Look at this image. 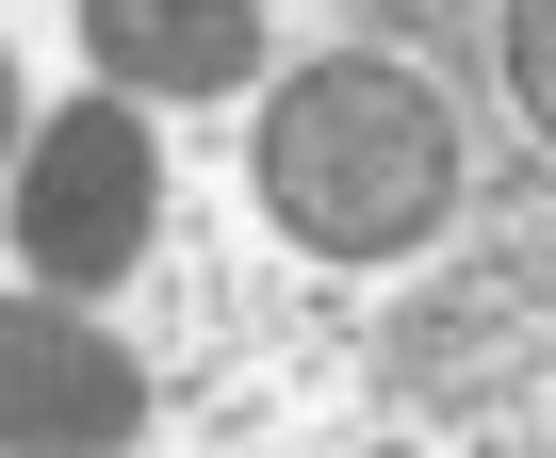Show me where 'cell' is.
Wrapping results in <instances>:
<instances>
[{
    "label": "cell",
    "mask_w": 556,
    "mask_h": 458,
    "mask_svg": "<svg viewBox=\"0 0 556 458\" xmlns=\"http://www.w3.org/2000/svg\"><path fill=\"white\" fill-rule=\"evenodd\" d=\"M262 213L295 229L312 263H409L426 229L458 213V115L426 66L393 50H328L262 99V148H245Z\"/></svg>",
    "instance_id": "obj_1"
},
{
    "label": "cell",
    "mask_w": 556,
    "mask_h": 458,
    "mask_svg": "<svg viewBox=\"0 0 556 458\" xmlns=\"http://www.w3.org/2000/svg\"><path fill=\"white\" fill-rule=\"evenodd\" d=\"M148 229H164V131L115 82L34 115V148H17V263L50 295H115V279H148Z\"/></svg>",
    "instance_id": "obj_2"
},
{
    "label": "cell",
    "mask_w": 556,
    "mask_h": 458,
    "mask_svg": "<svg viewBox=\"0 0 556 458\" xmlns=\"http://www.w3.org/2000/svg\"><path fill=\"white\" fill-rule=\"evenodd\" d=\"M0 442H148V360L99 344L83 311L0 295Z\"/></svg>",
    "instance_id": "obj_3"
},
{
    "label": "cell",
    "mask_w": 556,
    "mask_h": 458,
    "mask_svg": "<svg viewBox=\"0 0 556 458\" xmlns=\"http://www.w3.org/2000/svg\"><path fill=\"white\" fill-rule=\"evenodd\" d=\"M83 50L115 99H229L262 82V0H83Z\"/></svg>",
    "instance_id": "obj_4"
},
{
    "label": "cell",
    "mask_w": 556,
    "mask_h": 458,
    "mask_svg": "<svg viewBox=\"0 0 556 458\" xmlns=\"http://www.w3.org/2000/svg\"><path fill=\"white\" fill-rule=\"evenodd\" d=\"M507 99L556 131V0H507Z\"/></svg>",
    "instance_id": "obj_5"
},
{
    "label": "cell",
    "mask_w": 556,
    "mask_h": 458,
    "mask_svg": "<svg viewBox=\"0 0 556 458\" xmlns=\"http://www.w3.org/2000/svg\"><path fill=\"white\" fill-rule=\"evenodd\" d=\"M17 131H34V115H17V50H0V148H17Z\"/></svg>",
    "instance_id": "obj_6"
}]
</instances>
